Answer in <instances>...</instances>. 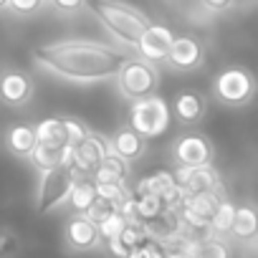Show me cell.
Returning a JSON list of instances; mask_svg holds the SVG:
<instances>
[{
	"label": "cell",
	"instance_id": "1",
	"mask_svg": "<svg viewBox=\"0 0 258 258\" xmlns=\"http://www.w3.org/2000/svg\"><path fill=\"white\" fill-rule=\"evenodd\" d=\"M129 56L116 46L86 38H69L43 43L33 51L31 61L38 71L69 84H99L119 74Z\"/></svg>",
	"mask_w": 258,
	"mask_h": 258
},
{
	"label": "cell",
	"instance_id": "2",
	"mask_svg": "<svg viewBox=\"0 0 258 258\" xmlns=\"http://www.w3.org/2000/svg\"><path fill=\"white\" fill-rule=\"evenodd\" d=\"M86 6L99 18V23L126 48H137L140 36L152 23L140 8L121 0H86Z\"/></svg>",
	"mask_w": 258,
	"mask_h": 258
},
{
	"label": "cell",
	"instance_id": "3",
	"mask_svg": "<svg viewBox=\"0 0 258 258\" xmlns=\"http://www.w3.org/2000/svg\"><path fill=\"white\" fill-rule=\"evenodd\" d=\"M170 119H172L170 104L157 94L135 99L132 106H129V129L137 132L142 140H155L165 135L170 126Z\"/></svg>",
	"mask_w": 258,
	"mask_h": 258
},
{
	"label": "cell",
	"instance_id": "4",
	"mask_svg": "<svg viewBox=\"0 0 258 258\" xmlns=\"http://www.w3.org/2000/svg\"><path fill=\"white\" fill-rule=\"evenodd\" d=\"M81 175L71 167V162L43 170L41 172V182H38V200H36V210L38 215H48L53 210H58L63 203H69V195L76 185Z\"/></svg>",
	"mask_w": 258,
	"mask_h": 258
},
{
	"label": "cell",
	"instance_id": "5",
	"mask_svg": "<svg viewBox=\"0 0 258 258\" xmlns=\"http://www.w3.org/2000/svg\"><path fill=\"white\" fill-rule=\"evenodd\" d=\"M114 79H116L119 94L126 96L129 101L145 99V96H152L160 91V71L155 63H150L145 58H126Z\"/></svg>",
	"mask_w": 258,
	"mask_h": 258
},
{
	"label": "cell",
	"instance_id": "6",
	"mask_svg": "<svg viewBox=\"0 0 258 258\" xmlns=\"http://www.w3.org/2000/svg\"><path fill=\"white\" fill-rule=\"evenodd\" d=\"M213 96L225 106H245L255 96V79L243 66H228L215 76Z\"/></svg>",
	"mask_w": 258,
	"mask_h": 258
},
{
	"label": "cell",
	"instance_id": "7",
	"mask_svg": "<svg viewBox=\"0 0 258 258\" xmlns=\"http://www.w3.org/2000/svg\"><path fill=\"white\" fill-rule=\"evenodd\" d=\"M218 203H220V195L218 192H198V195H185L182 203H180V218L185 223L187 230H208L210 228V220L218 210Z\"/></svg>",
	"mask_w": 258,
	"mask_h": 258
},
{
	"label": "cell",
	"instance_id": "8",
	"mask_svg": "<svg viewBox=\"0 0 258 258\" xmlns=\"http://www.w3.org/2000/svg\"><path fill=\"white\" fill-rule=\"evenodd\" d=\"M142 225H145L150 240L157 243V245H162V248H167V245H180V243L187 238V228H185V223H182L177 208H165L157 218H152V220H147V223H142Z\"/></svg>",
	"mask_w": 258,
	"mask_h": 258
},
{
	"label": "cell",
	"instance_id": "9",
	"mask_svg": "<svg viewBox=\"0 0 258 258\" xmlns=\"http://www.w3.org/2000/svg\"><path fill=\"white\" fill-rule=\"evenodd\" d=\"M109 152V145L101 135L89 132L86 140H81L79 145L71 147V167L81 175V177H94V172L99 170V165L104 162Z\"/></svg>",
	"mask_w": 258,
	"mask_h": 258
},
{
	"label": "cell",
	"instance_id": "10",
	"mask_svg": "<svg viewBox=\"0 0 258 258\" xmlns=\"http://www.w3.org/2000/svg\"><path fill=\"white\" fill-rule=\"evenodd\" d=\"M175 182L182 187L185 195H198V192H218L220 195V175L213 165H203V167H177L175 172Z\"/></svg>",
	"mask_w": 258,
	"mask_h": 258
},
{
	"label": "cell",
	"instance_id": "11",
	"mask_svg": "<svg viewBox=\"0 0 258 258\" xmlns=\"http://www.w3.org/2000/svg\"><path fill=\"white\" fill-rule=\"evenodd\" d=\"M63 238H66L69 248H71V250H76V253L96 250V248L104 243V240H101V235H99L96 223H94V220H89V218H86V215H81V213H74V218H69V220H66V225H63Z\"/></svg>",
	"mask_w": 258,
	"mask_h": 258
},
{
	"label": "cell",
	"instance_id": "12",
	"mask_svg": "<svg viewBox=\"0 0 258 258\" xmlns=\"http://www.w3.org/2000/svg\"><path fill=\"white\" fill-rule=\"evenodd\" d=\"M33 99V79L21 69L0 71V101L6 106H26Z\"/></svg>",
	"mask_w": 258,
	"mask_h": 258
},
{
	"label": "cell",
	"instance_id": "13",
	"mask_svg": "<svg viewBox=\"0 0 258 258\" xmlns=\"http://www.w3.org/2000/svg\"><path fill=\"white\" fill-rule=\"evenodd\" d=\"M172 157L177 167H203L213 162V145L203 135H182L172 147Z\"/></svg>",
	"mask_w": 258,
	"mask_h": 258
},
{
	"label": "cell",
	"instance_id": "14",
	"mask_svg": "<svg viewBox=\"0 0 258 258\" xmlns=\"http://www.w3.org/2000/svg\"><path fill=\"white\" fill-rule=\"evenodd\" d=\"M140 192L162 198V203H165L167 208H180V203H182V198H185L182 187L175 182V175H172L170 170H157V172L142 177V180L137 182V187H135V195H140Z\"/></svg>",
	"mask_w": 258,
	"mask_h": 258
},
{
	"label": "cell",
	"instance_id": "15",
	"mask_svg": "<svg viewBox=\"0 0 258 258\" xmlns=\"http://www.w3.org/2000/svg\"><path fill=\"white\" fill-rule=\"evenodd\" d=\"M175 41V33L167 28V26H160V23H150L145 28V33L140 36V43H137V53L140 58L150 61V63H162L170 53V46Z\"/></svg>",
	"mask_w": 258,
	"mask_h": 258
},
{
	"label": "cell",
	"instance_id": "16",
	"mask_svg": "<svg viewBox=\"0 0 258 258\" xmlns=\"http://www.w3.org/2000/svg\"><path fill=\"white\" fill-rule=\"evenodd\" d=\"M205 58L203 43L195 36H175L165 63L175 71H195Z\"/></svg>",
	"mask_w": 258,
	"mask_h": 258
},
{
	"label": "cell",
	"instance_id": "17",
	"mask_svg": "<svg viewBox=\"0 0 258 258\" xmlns=\"http://www.w3.org/2000/svg\"><path fill=\"white\" fill-rule=\"evenodd\" d=\"M145 243H150V235H147L145 225L137 223V220H126V225L121 228V233H119L116 238L106 240L109 253H111L114 258H126V253H132L135 248H140V245H145Z\"/></svg>",
	"mask_w": 258,
	"mask_h": 258
},
{
	"label": "cell",
	"instance_id": "18",
	"mask_svg": "<svg viewBox=\"0 0 258 258\" xmlns=\"http://www.w3.org/2000/svg\"><path fill=\"white\" fill-rule=\"evenodd\" d=\"M180 248L187 253V258H230V248L225 240L205 235V238H185Z\"/></svg>",
	"mask_w": 258,
	"mask_h": 258
},
{
	"label": "cell",
	"instance_id": "19",
	"mask_svg": "<svg viewBox=\"0 0 258 258\" xmlns=\"http://www.w3.org/2000/svg\"><path fill=\"white\" fill-rule=\"evenodd\" d=\"M106 145H109V152L124 157L126 162L135 160V157H140V155L145 152V140H142L137 132H132L129 126L116 129V132L106 140Z\"/></svg>",
	"mask_w": 258,
	"mask_h": 258
},
{
	"label": "cell",
	"instance_id": "20",
	"mask_svg": "<svg viewBox=\"0 0 258 258\" xmlns=\"http://www.w3.org/2000/svg\"><path fill=\"white\" fill-rule=\"evenodd\" d=\"M172 111H175L177 121H182V124H198L205 116V99L198 91H180L175 96Z\"/></svg>",
	"mask_w": 258,
	"mask_h": 258
},
{
	"label": "cell",
	"instance_id": "21",
	"mask_svg": "<svg viewBox=\"0 0 258 258\" xmlns=\"http://www.w3.org/2000/svg\"><path fill=\"white\" fill-rule=\"evenodd\" d=\"M36 145H38L36 129L31 124H13L6 132V147L16 157H28L36 150Z\"/></svg>",
	"mask_w": 258,
	"mask_h": 258
},
{
	"label": "cell",
	"instance_id": "22",
	"mask_svg": "<svg viewBox=\"0 0 258 258\" xmlns=\"http://www.w3.org/2000/svg\"><path fill=\"white\" fill-rule=\"evenodd\" d=\"M126 177H129V162L124 157L114 155V152H106L104 162L99 165V170L94 172L91 180L96 185H104V182H109V185H124Z\"/></svg>",
	"mask_w": 258,
	"mask_h": 258
},
{
	"label": "cell",
	"instance_id": "23",
	"mask_svg": "<svg viewBox=\"0 0 258 258\" xmlns=\"http://www.w3.org/2000/svg\"><path fill=\"white\" fill-rule=\"evenodd\" d=\"M36 140L38 145H48V147H71L69 135H66V124L58 116H48L43 121H38L36 126Z\"/></svg>",
	"mask_w": 258,
	"mask_h": 258
},
{
	"label": "cell",
	"instance_id": "24",
	"mask_svg": "<svg viewBox=\"0 0 258 258\" xmlns=\"http://www.w3.org/2000/svg\"><path fill=\"white\" fill-rule=\"evenodd\" d=\"M36 170H51L58 165L71 162V147H48V145H36V150L28 155Z\"/></svg>",
	"mask_w": 258,
	"mask_h": 258
},
{
	"label": "cell",
	"instance_id": "25",
	"mask_svg": "<svg viewBox=\"0 0 258 258\" xmlns=\"http://www.w3.org/2000/svg\"><path fill=\"white\" fill-rule=\"evenodd\" d=\"M230 233L235 238H255L258 235V210L253 205H235Z\"/></svg>",
	"mask_w": 258,
	"mask_h": 258
},
{
	"label": "cell",
	"instance_id": "26",
	"mask_svg": "<svg viewBox=\"0 0 258 258\" xmlns=\"http://www.w3.org/2000/svg\"><path fill=\"white\" fill-rule=\"evenodd\" d=\"M94 200H96V182L91 177H79L76 185H74V190H71V195H69L71 210L84 215L94 205Z\"/></svg>",
	"mask_w": 258,
	"mask_h": 258
},
{
	"label": "cell",
	"instance_id": "27",
	"mask_svg": "<svg viewBox=\"0 0 258 258\" xmlns=\"http://www.w3.org/2000/svg\"><path fill=\"white\" fill-rule=\"evenodd\" d=\"M233 215H235V205H233L230 200H220V203H218V210H215V215H213V220H210L208 233H210L213 238H220V235L230 233Z\"/></svg>",
	"mask_w": 258,
	"mask_h": 258
},
{
	"label": "cell",
	"instance_id": "28",
	"mask_svg": "<svg viewBox=\"0 0 258 258\" xmlns=\"http://www.w3.org/2000/svg\"><path fill=\"white\" fill-rule=\"evenodd\" d=\"M96 198H101V200H106V203H111V205H116L121 210L124 203L132 198V192L126 190V185H109V182H104V185H96Z\"/></svg>",
	"mask_w": 258,
	"mask_h": 258
},
{
	"label": "cell",
	"instance_id": "29",
	"mask_svg": "<svg viewBox=\"0 0 258 258\" xmlns=\"http://www.w3.org/2000/svg\"><path fill=\"white\" fill-rule=\"evenodd\" d=\"M126 225V218L121 215V210L119 213H114L111 218H106L104 223H99L96 228H99V235H101V240H111V238H116L119 233H121V228Z\"/></svg>",
	"mask_w": 258,
	"mask_h": 258
},
{
	"label": "cell",
	"instance_id": "30",
	"mask_svg": "<svg viewBox=\"0 0 258 258\" xmlns=\"http://www.w3.org/2000/svg\"><path fill=\"white\" fill-rule=\"evenodd\" d=\"M114 213H119V208H116V205H111V203H106V200L96 198V200H94V205H91V208H89V210H86L84 215H86L89 220H94V223L99 225V223H104L106 218H111Z\"/></svg>",
	"mask_w": 258,
	"mask_h": 258
},
{
	"label": "cell",
	"instance_id": "31",
	"mask_svg": "<svg viewBox=\"0 0 258 258\" xmlns=\"http://www.w3.org/2000/svg\"><path fill=\"white\" fill-rule=\"evenodd\" d=\"M63 124H66V135H69L71 147L89 137V126H86L84 121H79V119H63Z\"/></svg>",
	"mask_w": 258,
	"mask_h": 258
},
{
	"label": "cell",
	"instance_id": "32",
	"mask_svg": "<svg viewBox=\"0 0 258 258\" xmlns=\"http://www.w3.org/2000/svg\"><path fill=\"white\" fill-rule=\"evenodd\" d=\"M43 3H46V0H8L6 8H11V11L18 13V16H31V13H36Z\"/></svg>",
	"mask_w": 258,
	"mask_h": 258
},
{
	"label": "cell",
	"instance_id": "33",
	"mask_svg": "<svg viewBox=\"0 0 258 258\" xmlns=\"http://www.w3.org/2000/svg\"><path fill=\"white\" fill-rule=\"evenodd\" d=\"M162 245H157V243H145V245H140V248H135L132 253H126V258H162Z\"/></svg>",
	"mask_w": 258,
	"mask_h": 258
},
{
	"label": "cell",
	"instance_id": "34",
	"mask_svg": "<svg viewBox=\"0 0 258 258\" xmlns=\"http://www.w3.org/2000/svg\"><path fill=\"white\" fill-rule=\"evenodd\" d=\"M48 3L61 13H76V11L86 8V0H48Z\"/></svg>",
	"mask_w": 258,
	"mask_h": 258
},
{
	"label": "cell",
	"instance_id": "35",
	"mask_svg": "<svg viewBox=\"0 0 258 258\" xmlns=\"http://www.w3.org/2000/svg\"><path fill=\"white\" fill-rule=\"evenodd\" d=\"M162 258H187V253L180 248V245H167L162 250Z\"/></svg>",
	"mask_w": 258,
	"mask_h": 258
},
{
	"label": "cell",
	"instance_id": "36",
	"mask_svg": "<svg viewBox=\"0 0 258 258\" xmlns=\"http://www.w3.org/2000/svg\"><path fill=\"white\" fill-rule=\"evenodd\" d=\"M205 3V8H210V11H225L233 0H203Z\"/></svg>",
	"mask_w": 258,
	"mask_h": 258
},
{
	"label": "cell",
	"instance_id": "37",
	"mask_svg": "<svg viewBox=\"0 0 258 258\" xmlns=\"http://www.w3.org/2000/svg\"><path fill=\"white\" fill-rule=\"evenodd\" d=\"M6 3H8V0H0V11H3V8H6Z\"/></svg>",
	"mask_w": 258,
	"mask_h": 258
}]
</instances>
